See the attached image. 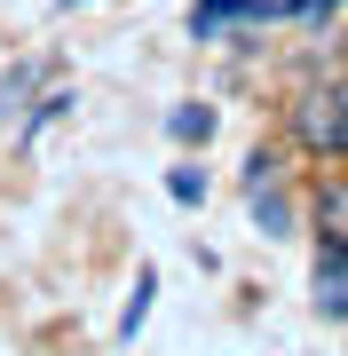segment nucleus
<instances>
[{
    "label": "nucleus",
    "mask_w": 348,
    "mask_h": 356,
    "mask_svg": "<svg viewBox=\"0 0 348 356\" xmlns=\"http://www.w3.org/2000/svg\"><path fill=\"white\" fill-rule=\"evenodd\" d=\"M293 135L309 143V151L340 159L348 151V88H309V95L293 103Z\"/></svg>",
    "instance_id": "nucleus-1"
},
{
    "label": "nucleus",
    "mask_w": 348,
    "mask_h": 356,
    "mask_svg": "<svg viewBox=\"0 0 348 356\" xmlns=\"http://www.w3.org/2000/svg\"><path fill=\"white\" fill-rule=\"evenodd\" d=\"M317 309L348 317V245L340 238H324V254H317Z\"/></svg>",
    "instance_id": "nucleus-2"
},
{
    "label": "nucleus",
    "mask_w": 348,
    "mask_h": 356,
    "mask_svg": "<svg viewBox=\"0 0 348 356\" xmlns=\"http://www.w3.org/2000/svg\"><path fill=\"white\" fill-rule=\"evenodd\" d=\"M254 16H270V0H198L190 32H198V40H214L222 24H254Z\"/></svg>",
    "instance_id": "nucleus-3"
},
{
    "label": "nucleus",
    "mask_w": 348,
    "mask_h": 356,
    "mask_svg": "<svg viewBox=\"0 0 348 356\" xmlns=\"http://www.w3.org/2000/svg\"><path fill=\"white\" fill-rule=\"evenodd\" d=\"M151 293H158V277L142 269V277H135V301H127V317H119V332H127V341L142 332V317H151Z\"/></svg>",
    "instance_id": "nucleus-4"
},
{
    "label": "nucleus",
    "mask_w": 348,
    "mask_h": 356,
    "mask_svg": "<svg viewBox=\"0 0 348 356\" xmlns=\"http://www.w3.org/2000/svg\"><path fill=\"white\" fill-rule=\"evenodd\" d=\"M317 222H324V238H340V245H348V182H340L333 198H317Z\"/></svg>",
    "instance_id": "nucleus-5"
},
{
    "label": "nucleus",
    "mask_w": 348,
    "mask_h": 356,
    "mask_svg": "<svg viewBox=\"0 0 348 356\" xmlns=\"http://www.w3.org/2000/svg\"><path fill=\"white\" fill-rule=\"evenodd\" d=\"M174 135L182 143H206L214 135V111H206V103H182V111H174Z\"/></svg>",
    "instance_id": "nucleus-6"
},
{
    "label": "nucleus",
    "mask_w": 348,
    "mask_h": 356,
    "mask_svg": "<svg viewBox=\"0 0 348 356\" xmlns=\"http://www.w3.org/2000/svg\"><path fill=\"white\" fill-rule=\"evenodd\" d=\"M167 191H174L182 206H198V198H206V175H198V166H174V175H167Z\"/></svg>",
    "instance_id": "nucleus-7"
},
{
    "label": "nucleus",
    "mask_w": 348,
    "mask_h": 356,
    "mask_svg": "<svg viewBox=\"0 0 348 356\" xmlns=\"http://www.w3.org/2000/svg\"><path fill=\"white\" fill-rule=\"evenodd\" d=\"M254 214H261V229H285V222H293V206H285L277 191H254Z\"/></svg>",
    "instance_id": "nucleus-8"
},
{
    "label": "nucleus",
    "mask_w": 348,
    "mask_h": 356,
    "mask_svg": "<svg viewBox=\"0 0 348 356\" xmlns=\"http://www.w3.org/2000/svg\"><path fill=\"white\" fill-rule=\"evenodd\" d=\"M270 182H277V159L254 151V159H245V191H270Z\"/></svg>",
    "instance_id": "nucleus-9"
},
{
    "label": "nucleus",
    "mask_w": 348,
    "mask_h": 356,
    "mask_svg": "<svg viewBox=\"0 0 348 356\" xmlns=\"http://www.w3.org/2000/svg\"><path fill=\"white\" fill-rule=\"evenodd\" d=\"M24 88H32V72H16V79H0V119L16 111V95H24Z\"/></svg>",
    "instance_id": "nucleus-10"
},
{
    "label": "nucleus",
    "mask_w": 348,
    "mask_h": 356,
    "mask_svg": "<svg viewBox=\"0 0 348 356\" xmlns=\"http://www.w3.org/2000/svg\"><path fill=\"white\" fill-rule=\"evenodd\" d=\"M293 8H301V16H317V8H333V0H293Z\"/></svg>",
    "instance_id": "nucleus-11"
},
{
    "label": "nucleus",
    "mask_w": 348,
    "mask_h": 356,
    "mask_svg": "<svg viewBox=\"0 0 348 356\" xmlns=\"http://www.w3.org/2000/svg\"><path fill=\"white\" fill-rule=\"evenodd\" d=\"M64 8H79V0H64Z\"/></svg>",
    "instance_id": "nucleus-12"
}]
</instances>
